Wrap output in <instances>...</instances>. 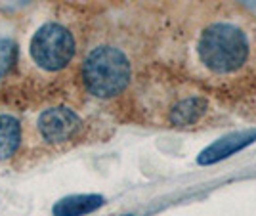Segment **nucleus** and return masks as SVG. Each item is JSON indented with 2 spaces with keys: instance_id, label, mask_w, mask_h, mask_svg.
<instances>
[{
  "instance_id": "obj_13",
  "label": "nucleus",
  "mask_w": 256,
  "mask_h": 216,
  "mask_svg": "<svg viewBox=\"0 0 256 216\" xmlns=\"http://www.w3.org/2000/svg\"><path fill=\"white\" fill-rule=\"evenodd\" d=\"M124 216H132V214H124Z\"/></svg>"
},
{
  "instance_id": "obj_9",
  "label": "nucleus",
  "mask_w": 256,
  "mask_h": 216,
  "mask_svg": "<svg viewBox=\"0 0 256 216\" xmlns=\"http://www.w3.org/2000/svg\"><path fill=\"white\" fill-rule=\"evenodd\" d=\"M106 205V197L96 194L69 195L54 205V216H84Z\"/></svg>"
},
{
  "instance_id": "obj_11",
  "label": "nucleus",
  "mask_w": 256,
  "mask_h": 216,
  "mask_svg": "<svg viewBox=\"0 0 256 216\" xmlns=\"http://www.w3.org/2000/svg\"><path fill=\"white\" fill-rule=\"evenodd\" d=\"M126 4L132 6H140V8H153V6H159V4H166L168 0H122Z\"/></svg>"
},
{
  "instance_id": "obj_1",
  "label": "nucleus",
  "mask_w": 256,
  "mask_h": 216,
  "mask_svg": "<svg viewBox=\"0 0 256 216\" xmlns=\"http://www.w3.org/2000/svg\"><path fill=\"white\" fill-rule=\"evenodd\" d=\"M88 12L54 0L38 2L20 25V56L16 75L0 100L20 109L54 94L76 88V71L82 58Z\"/></svg>"
},
{
  "instance_id": "obj_5",
  "label": "nucleus",
  "mask_w": 256,
  "mask_h": 216,
  "mask_svg": "<svg viewBox=\"0 0 256 216\" xmlns=\"http://www.w3.org/2000/svg\"><path fill=\"white\" fill-rule=\"evenodd\" d=\"M210 113V100L203 90L193 86V90H180L178 96L170 100L168 106H164L160 115L162 122L172 128H195L203 124Z\"/></svg>"
},
{
  "instance_id": "obj_2",
  "label": "nucleus",
  "mask_w": 256,
  "mask_h": 216,
  "mask_svg": "<svg viewBox=\"0 0 256 216\" xmlns=\"http://www.w3.org/2000/svg\"><path fill=\"white\" fill-rule=\"evenodd\" d=\"M184 64L197 80L230 84L256 65V23L228 0H188L178 27Z\"/></svg>"
},
{
  "instance_id": "obj_10",
  "label": "nucleus",
  "mask_w": 256,
  "mask_h": 216,
  "mask_svg": "<svg viewBox=\"0 0 256 216\" xmlns=\"http://www.w3.org/2000/svg\"><path fill=\"white\" fill-rule=\"evenodd\" d=\"M54 2L67 4V6H73V8H76V10L88 12V14L104 12L113 4V0H54Z\"/></svg>"
},
{
  "instance_id": "obj_7",
  "label": "nucleus",
  "mask_w": 256,
  "mask_h": 216,
  "mask_svg": "<svg viewBox=\"0 0 256 216\" xmlns=\"http://www.w3.org/2000/svg\"><path fill=\"white\" fill-rule=\"evenodd\" d=\"M20 25L10 16L0 14V96L6 92L16 75L20 56Z\"/></svg>"
},
{
  "instance_id": "obj_6",
  "label": "nucleus",
  "mask_w": 256,
  "mask_h": 216,
  "mask_svg": "<svg viewBox=\"0 0 256 216\" xmlns=\"http://www.w3.org/2000/svg\"><path fill=\"white\" fill-rule=\"evenodd\" d=\"M23 109L0 100V164H16L23 150Z\"/></svg>"
},
{
  "instance_id": "obj_3",
  "label": "nucleus",
  "mask_w": 256,
  "mask_h": 216,
  "mask_svg": "<svg viewBox=\"0 0 256 216\" xmlns=\"http://www.w3.org/2000/svg\"><path fill=\"white\" fill-rule=\"evenodd\" d=\"M140 42L132 27L102 12L90 16L84 50L76 71L82 98L98 104L118 102L140 76Z\"/></svg>"
},
{
  "instance_id": "obj_12",
  "label": "nucleus",
  "mask_w": 256,
  "mask_h": 216,
  "mask_svg": "<svg viewBox=\"0 0 256 216\" xmlns=\"http://www.w3.org/2000/svg\"><path fill=\"white\" fill-rule=\"evenodd\" d=\"M237 6H241L243 10H246L248 14L250 12H256V0H235Z\"/></svg>"
},
{
  "instance_id": "obj_4",
  "label": "nucleus",
  "mask_w": 256,
  "mask_h": 216,
  "mask_svg": "<svg viewBox=\"0 0 256 216\" xmlns=\"http://www.w3.org/2000/svg\"><path fill=\"white\" fill-rule=\"evenodd\" d=\"M78 90L54 94L23 108V150L14 168L32 166L92 138V120L76 102Z\"/></svg>"
},
{
  "instance_id": "obj_8",
  "label": "nucleus",
  "mask_w": 256,
  "mask_h": 216,
  "mask_svg": "<svg viewBox=\"0 0 256 216\" xmlns=\"http://www.w3.org/2000/svg\"><path fill=\"white\" fill-rule=\"evenodd\" d=\"M256 142V128L250 130H239V132H232L226 134L220 140H216L210 144L206 150L201 152V155L197 157V162L201 166H208V164H216V162L224 161L228 157H232L235 153L243 152L245 148H248L250 144Z\"/></svg>"
}]
</instances>
